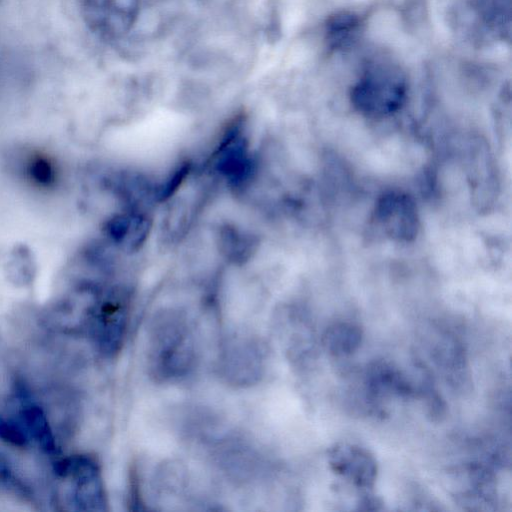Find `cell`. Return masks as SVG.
<instances>
[{
	"label": "cell",
	"instance_id": "5b68a950",
	"mask_svg": "<svg viewBox=\"0 0 512 512\" xmlns=\"http://www.w3.org/2000/svg\"><path fill=\"white\" fill-rule=\"evenodd\" d=\"M140 0H81V12L89 29L101 39L115 41L134 26Z\"/></svg>",
	"mask_w": 512,
	"mask_h": 512
},
{
	"label": "cell",
	"instance_id": "7c38bea8",
	"mask_svg": "<svg viewBox=\"0 0 512 512\" xmlns=\"http://www.w3.org/2000/svg\"><path fill=\"white\" fill-rule=\"evenodd\" d=\"M33 174L37 180L47 182L51 179L52 172L47 162L39 160L33 166Z\"/></svg>",
	"mask_w": 512,
	"mask_h": 512
},
{
	"label": "cell",
	"instance_id": "ba28073f",
	"mask_svg": "<svg viewBox=\"0 0 512 512\" xmlns=\"http://www.w3.org/2000/svg\"><path fill=\"white\" fill-rule=\"evenodd\" d=\"M361 328L351 322H336L329 325L322 337L324 350L334 357H346L354 353L361 345Z\"/></svg>",
	"mask_w": 512,
	"mask_h": 512
},
{
	"label": "cell",
	"instance_id": "7a4b0ae2",
	"mask_svg": "<svg viewBox=\"0 0 512 512\" xmlns=\"http://www.w3.org/2000/svg\"><path fill=\"white\" fill-rule=\"evenodd\" d=\"M406 88L401 78L389 71H373L362 78L351 92L353 107L369 119H383L404 104Z\"/></svg>",
	"mask_w": 512,
	"mask_h": 512
},
{
	"label": "cell",
	"instance_id": "8992f818",
	"mask_svg": "<svg viewBox=\"0 0 512 512\" xmlns=\"http://www.w3.org/2000/svg\"><path fill=\"white\" fill-rule=\"evenodd\" d=\"M328 463L331 470L345 478L357 488L370 489L377 477V462L365 448L338 443L328 450Z\"/></svg>",
	"mask_w": 512,
	"mask_h": 512
},
{
	"label": "cell",
	"instance_id": "52a82bcc",
	"mask_svg": "<svg viewBox=\"0 0 512 512\" xmlns=\"http://www.w3.org/2000/svg\"><path fill=\"white\" fill-rule=\"evenodd\" d=\"M365 386L367 398L373 401L387 396L408 397L414 392L405 375L384 361L373 362L367 367Z\"/></svg>",
	"mask_w": 512,
	"mask_h": 512
},
{
	"label": "cell",
	"instance_id": "8fae6325",
	"mask_svg": "<svg viewBox=\"0 0 512 512\" xmlns=\"http://www.w3.org/2000/svg\"><path fill=\"white\" fill-rule=\"evenodd\" d=\"M0 488L10 489L15 493L26 495L24 487L11 472L7 462L0 456Z\"/></svg>",
	"mask_w": 512,
	"mask_h": 512
},
{
	"label": "cell",
	"instance_id": "3957f363",
	"mask_svg": "<svg viewBox=\"0 0 512 512\" xmlns=\"http://www.w3.org/2000/svg\"><path fill=\"white\" fill-rule=\"evenodd\" d=\"M372 221L386 238L404 244L413 242L421 227L414 198L398 190L385 192L378 197L372 211Z\"/></svg>",
	"mask_w": 512,
	"mask_h": 512
},
{
	"label": "cell",
	"instance_id": "277c9868",
	"mask_svg": "<svg viewBox=\"0 0 512 512\" xmlns=\"http://www.w3.org/2000/svg\"><path fill=\"white\" fill-rule=\"evenodd\" d=\"M56 472L72 484V500L78 510L105 511L107 496L98 462L88 455H74L56 464Z\"/></svg>",
	"mask_w": 512,
	"mask_h": 512
},
{
	"label": "cell",
	"instance_id": "30bf717a",
	"mask_svg": "<svg viewBox=\"0 0 512 512\" xmlns=\"http://www.w3.org/2000/svg\"><path fill=\"white\" fill-rule=\"evenodd\" d=\"M0 439L15 446H24L27 438L15 424L0 418Z\"/></svg>",
	"mask_w": 512,
	"mask_h": 512
},
{
	"label": "cell",
	"instance_id": "6da1fadb",
	"mask_svg": "<svg viewBox=\"0 0 512 512\" xmlns=\"http://www.w3.org/2000/svg\"><path fill=\"white\" fill-rule=\"evenodd\" d=\"M152 327L149 361L157 378L186 375L195 359L194 335L190 324L179 317L160 319Z\"/></svg>",
	"mask_w": 512,
	"mask_h": 512
},
{
	"label": "cell",
	"instance_id": "9c48e42d",
	"mask_svg": "<svg viewBox=\"0 0 512 512\" xmlns=\"http://www.w3.org/2000/svg\"><path fill=\"white\" fill-rule=\"evenodd\" d=\"M22 421L28 433L48 454L57 451L55 437L43 410L36 404L25 403L21 410Z\"/></svg>",
	"mask_w": 512,
	"mask_h": 512
}]
</instances>
